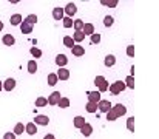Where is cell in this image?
Masks as SVG:
<instances>
[{"label": "cell", "instance_id": "5b68a950", "mask_svg": "<svg viewBox=\"0 0 159 139\" xmlns=\"http://www.w3.org/2000/svg\"><path fill=\"white\" fill-rule=\"evenodd\" d=\"M19 26H20V31H22V34H31V33H33V26H34V25H31V23H28V22L22 20Z\"/></svg>", "mask_w": 159, "mask_h": 139}, {"label": "cell", "instance_id": "f546056e", "mask_svg": "<svg viewBox=\"0 0 159 139\" xmlns=\"http://www.w3.org/2000/svg\"><path fill=\"white\" fill-rule=\"evenodd\" d=\"M23 132H25V125H23L22 122H17L16 127H14V135H16V136H17V135H23Z\"/></svg>", "mask_w": 159, "mask_h": 139}, {"label": "cell", "instance_id": "ab89813d", "mask_svg": "<svg viewBox=\"0 0 159 139\" xmlns=\"http://www.w3.org/2000/svg\"><path fill=\"white\" fill-rule=\"evenodd\" d=\"M117 3H119V0H108L107 6H108V8H116V6H117Z\"/></svg>", "mask_w": 159, "mask_h": 139}, {"label": "cell", "instance_id": "5bb4252c", "mask_svg": "<svg viewBox=\"0 0 159 139\" xmlns=\"http://www.w3.org/2000/svg\"><path fill=\"white\" fill-rule=\"evenodd\" d=\"M101 94H102L101 91H87L88 100H90V102H96V104L101 100Z\"/></svg>", "mask_w": 159, "mask_h": 139}, {"label": "cell", "instance_id": "8fae6325", "mask_svg": "<svg viewBox=\"0 0 159 139\" xmlns=\"http://www.w3.org/2000/svg\"><path fill=\"white\" fill-rule=\"evenodd\" d=\"M98 108H99L102 113H107V111L111 108V102H110V100H105V99H101V100L98 102Z\"/></svg>", "mask_w": 159, "mask_h": 139}, {"label": "cell", "instance_id": "52a82bcc", "mask_svg": "<svg viewBox=\"0 0 159 139\" xmlns=\"http://www.w3.org/2000/svg\"><path fill=\"white\" fill-rule=\"evenodd\" d=\"M14 88H16V79L8 77V79L3 82V90H5V91H12Z\"/></svg>", "mask_w": 159, "mask_h": 139}, {"label": "cell", "instance_id": "8d00e7d4", "mask_svg": "<svg viewBox=\"0 0 159 139\" xmlns=\"http://www.w3.org/2000/svg\"><path fill=\"white\" fill-rule=\"evenodd\" d=\"M90 37H91V44H94V45H98L101 42V34L99 33H93Z\"/></svg>", "mask_w": 159, "mask_h": 139}, {"label": "cell", "instance_id": "9a60e30c", "mask_svg": "<svg viewBox=\"0 0 159 139\" xmlns=\"http://www.w3.org/2000/svg\"><path fill=\"white\" fill-rule=\"evenodd\" d=\"M25 132H26L30 136H34V135L37 133V125H36L34 122H28V124L25 125Z\"/></svg>", "mask_w": 159, "mask_h": 139}, {"label": "cell", "instance_id": "d4e9b609", "mask_svg": "<svg viewBox=\"0 0 159 139\" xmlns=\"http://www.w3.org/2000/svg\"><path fill=\"white\" fill-rule=\"evenodd\" d=\"M57 105H59L60 108H68V107H70V99H68V97H65V96H60V99H59Z\"/></svg>", "mask_w": 159, "mask_h": 139}, {"label": "cell", "instance_id": "6da1fadb", "mask_svg": "<svg viewBox=\"0 0 159 139\" xmlns=\"http://www.w3.org/2000/svg\"><path fill=\"white\" fill-rule=\"evenodd\" d=\"M125 88H127V87H125V82H124V81H116V82H113L111 85H108L110 93H111V94H114V96L120 94Z\"/></svg>", "mask_w": 159, "mask_h": 139}, {"label": "cell", "instance_id": "bcb514c9", "mask_svg": "<svg viewBox=\"0 0 159 139\" xmlns=\"http://www.w3.org/2000/svg\"><path fill=\"white\" fill-rule=\"evenodd\" d=\"M2 30H3V23L0 22V31H2Z\"/></svg>", "mask_w": 159, "mask_h": 139}, {"label": "cell", "instance_id": "d6986e66", "mask_svg": "<svg viewBox=\"0 0 159 139\" xmlns=\"http://www.w3.org/2000/svg\"><path fill=\"white\" fill-rule=\"evenodd\" d=\"M56 63H57V67H65V65L68 63L66 56H65V54H57V56H56Z\"/></svg>", "mask_w": 159, "mask_h": 139}, {"label": "cell", "instance_id": "ffe728a7", "mask_svg": "<svg viewBox=\"0 0 159 139\" xmlns=\"http://www.w3.org/2000/svg\"><path fill=\"white\" fill-rule=\"evenodd\" d=\"M9 22H11V25L12 26H19L20 25V22H22V16L17 12V14H12L11 16V19H9Z\"/></svg>", "mask_w": 159, "mask_h": 139}, {"label": "cell", "instance_id": "f6af8a7d", "mask_svg": "<svg viewBox=\"0 0 159 139\" xmlns=\"http://www.w3.org/2000/svg\"><path fill=\"white\" fill-rule=\"evenodd\" d=\"M2 90H3V82L0 81V91H2Z\"/></svg>", "mask_w": 159, "mask_h": 139}, {"label": "cell", "instance_id": "603a6c76", "mask_svg": "<svg viewBox=\"0 0 159 139\" xmlns=\"http://www.w3.org/2000/svg\"><path fill=\"white\" fill-rule=\"evenodd\" d=\"M124 82H125V87H127V88L134 90V76H131V74H130V76H127Z\"/></svg>", "mask_w": 159, "mask_h": 139}, {"label": "cell", "instance_id": "30bf717a", "mask_svg": "<svg viewBox=\"0 0 159 139\" xmlns=\"http://www.w3.org/2000/svg\"><path fill=\"white\" fill-rule=\"evenodd\" d=\"M79 130H80V133H82L85 138H88V136H91V133H93V125H91V124H88V122H85Z\"/></svg>", "mask_w": 159, "mask_h": 139}, {"label": "cell", "instance_id": "4fadbf2b", "mask_svg": "<svg viewBox=\"0 0 159 139\" xmlns=\"http://www.w3.org/2000/svg\"><path fill=\"white\" fill-rule=\"evenodd\" d=\"M63 16H65V12H63V8H60V6H56V8L53 9V19H54V20L60 22Z\"/></svg>", "mask_w": 159, "mask_h": 139}, {"label": "cell", "instance_id": "3957f363", "mask_svg": "<svg viewBox=\"0 0 159 139\" xmlns=\"http://www.w3.org/2000/svg\"><path fill=\"white\" fill-rule=\"evenodd\" d=\"M59 81H68L70 79V70H66L65 67H59V71L56 73Z\"/></svg>", "mask_w": 159, "mask_h": 139}, {"label": "cell", "instance_id": "60d3db41", "mask_svg": "<svg viewBox=\"0 0 159 139\" xmlns=\"http://www.w3.org/2000/svg\"><path fill=\"white\" fill-rule=\"evenodd\" d=\"M3 139H16V135H14V132H12V133H11V132L5 133V135H3Z\"/></svg>", "mask_w": 159, "mask_h": 139}, {"label": "cell", "instance_id": "ba28073f", "mask_svg": "<svg viewBox=\"0 0 159 139\" xmlns=\"http://www.w3.org/2000/svg\"><path fill=\"white\" fill-rule=\"evenodd\" d=\"M111 108L114 110V113L117 114V118H120V116H124V114L127 113V107H125V105H122V104H116V105H111Z\"/></svg>", "mask_w": 159, "mask_h": 139}, {"label": "cell", "instance_id": "7a4b0ae2", "mask_svg": "<svg viewBox=\"0 0 159 139\" xmlns=\"http://www.w3.org/2000/svg\"><path fill=\"white\" fill-rule=\"evenodd\" d=\"M94 85L98 87V91H101V93L108 91V82H107V79L104 77V76H96V79H94Z\"/></svg>", "mask_w": 159, "mask_h": 139}, {"label": "cell", "instance_id": "8992f818", "mask_svg": "<svg viewBox=\"0 0 159 139\" xmlns=\"http://www.w3.org/2000/svg\"><path fill=\"white\" fill-rule=\"evenodd\" d=\"M70 49H71L73 56H76V57H82V56L85 54V48H84L82 45H76V44H74Z\"/></svg>", "mask_w": 159, "mask_h": 139}, {"label": "cell", "instance_id": "ee69618b", "mask_svg": "<svg viewBox=\"0 0 159 139\" xmlns=\"http://www.w3.org/2000/svg\"><path fill=\"white\" fill-rule=\"evenodd\" d=\"M8 2H9V3H19L20 0H8Z\"/></svg>", "mask_w": 159, "mask_h": 139}, {"label": "cell", "instance_id": "ac0fdd59", "mask_svg": "<svg viewBox=\"0 0 159 139\" xmlns=\"http://www.w3.org/2000/svg\"><path fill=\"white\" fill-rule=\"evenodd\" d=\"M82 33H84L85 36H91V34L94 33V25H93V23H84Z\"/></svg>", "mask_w": 159, "mask_h": 139}, {"label": "cell", "instance_id": "f35d334b", "mask_svg": "<svg viewBox=\"0 0 159 139\" xmlns=\"http://www.w3.org/2000/svg\"><path fill=\"white\" fill-rule=\"evenodd\" d=\"M127 56H128V57H134V46L133 45L127 46Z\"/></svg>", "mask_w": 159, "mask_h": 139}, {"label": "cell", "instance_id": "2e32d148", "mask_svg": "<svg viewBox=\"0 0 159 139\" xmlns=\"http://www.w3.org/2000/svg\"><path fill=\"white\" fill-rule=\"evenodd\" d=\"M104 63H105L107 68H111V67H114V65H116V56H114V54H107Z\"/></svg>", "mask_w": 159, "mask_h": 139}, {"label": "cell", "instance_id": "4316f807", "mask_svg": "<svg viewBox=\"0 0 159 139\" xmlns=\"http://www.w3.org/2000/svg\"><path fill=\"white\" fill-rule=\"evenodd\" d=\"M60 22H63V26H65V28H73V17H70V16H63Z\"/></svg>", "mask_w": 159, "mask_h": 139}, {"label": "cell", "instance_id": "277c9868", "mask_svg": "<svg viewBox=\"0 0 159 139\" xmlns=\"http://www.w3.org/2000/svg\"><path fill=\"white\" fill-rule=\"evenodd\" d=\"M63 12H65V16H70V17H73L76 12H77V8H76V5L73 3V2H70L65 8H63Z\"/></svg>", "mask_w": 159, "mask_h": 139}, {"label": "cell", "instance_id": "b9f144b4", "mask_svg": "<svg viewBox=\"0 0 159 139\" xmlns=\"http://www.w3.org/2000/svg\"><path fill=\"white\" fill-rule=\"evenodd\" d=\"M43 139H56V136H54V135H51V133H48V135H47Z\"/></svg>", "mask_w": 159, "mask_h": 139}, {"label": "cell", "instance_id": "1f68e13d", "mask_svg": "<svg viewBox=\"0 0 159 139\" xmlns=\"http://www.w3.org/2000/svg\"><path fill=\"white\" fill-rule=\"evenodd\" d=\"M116 119H117V114L114 113V110H113V108H110V110L107 111V121L113 122V121H116Z\"/></svg>", "mask_w": 159, "mask_h": 139}, {"label": "cell", "instance_id": "74e56055", "mask_svg": "<svg viewBox=\"0 0 159 139\" xmlns=\"http://www.w3.org/2000/svg\"><path fill=\"white\" fill-rule=\"evenodd\" d=\"M113 23H114V19H113L111 16H105V19H104V25H105L107 28H108V26H111Z\"/></svg>", "mask_w": 159, "mask_h": 139}, {"label": "cell", "instance_id": "7bdbcfd3", "mask_svg": "<svg viewBox=\"0 0 159 139\" xmlns=\"http://www.w3.org/2000/svg\"><path fill=\"white\" fill-rule=\"evenodd\" d=\"M101 2V5H104V6H107V3H108V0H99Z\"/></svg>", "mask_w": 159, "mask_h": 139}, {"label": "cell", "instance_id": "e0dca14e", "mask_svg": "<svg viewBox=\"0 0 159 139\" xmlns=\"http://www.w3.org/2000/svg\"><path fill=\"white\" fill-rule=\"evenodd\" d=\"M2 42H3V45H6V46H12L16 44V39H14L12 34H5L2 37Z\"/></svg>", "mask_w": 159, "mask_h": 139}, {"label": "cell", "instance_id": "d590c367", "mask_svg": "<svg viewBox=\"0 0 159 139\" xmlns=\"http://www.w3.org/2000/svg\"><path fill=\"white\" fill-rule=\"evenodd\" d=\"M84 23H85V22H84L82 19H77V20L73 22V26H74V30H82V28H84Z\"/></svg>", "mask_w": 159, "mask_h": 139}, {"label": "cell", "instance_id": "484cf974", "mask_svg": "<svg viewBox=\"0 0 159 139\" xmlns=\"http://www.w3.org/2000/svg\"><path fill=\"white\" fill-rule=\"evenodd\" d=\"M57 81H59V79H57V74H56V73H50V74H48L47 82H48V85H50V87H54V85L57 84Z\"/></svg>", "mask_w": 159, "mask_h": 139}, {"label": "cell", "instance_id": "7402d4cb", "mask_svg": "<svg viewBox=\"0 0 159 139\" xmlns=\"http://www.w3.org/2000/svg\"><path fill=\"white\" fill-rule=\"evenodd\" d=\"M85 122H87V121H85V118H84V116H76V118L73 119V125H74L76 128H80Z\"/></svg>", "mask_w": 159, "mask_h": 139}, {"label": "cell", "instance_id": "f1b7e54d", "mask_svg": "<svg viewBox=\"0 0 159 139\" xmlns=\"http://www.w3.org/2000/svg\"><path fill=\"white\" fill-rule=\"evenodd\" d=\"M36 71H37V62L36 60H30L28 62V73L30 74H36Z\"/></svg>", "mask_w": 159, "mask_h": 139}, {"label": "cell", "instance_id": "83f0119b", "mask_svg": "<svg viewBox=\"0 0 159 139\" xmlns=\"http://www.w3.org/2000/svg\"><path fill=\"white\" fill-rule=\"evenodd\" d=\"M30 53H31V56H33L34 59H40V57H42V49H39L37 46H31Z\"/></svg>", "mask_w": 159, "mask_h": 139}, {"label": "cell", "instance_id": "cb8c5ba5", "mask_svg": "<svg viewBox=\"0 0 159 139\" xmlns=\"http://www.w3.org/2000/svg\"><path fill=\"white\" fill-rule=\"evenodd\" d=\"M48 105V100H47V97H43V96H39L37 99H36V107L37 108H43V107H47Z\"/></svg>", "mask_w": 159, "mask_h": 139}, {"label": "cell", "instance_id": "44dd1931", "mask_svg": "<svg viewBox=\"0 0 159 139\" xmlns=\"http://www.w3.org/2000/svg\"><path fill=\"white\" fill-rule=\"evenodd\" d=\"M85 39V34L82 33V30H74V34H73V40L74 42H82Z\"/></svg>", "mask_w": 159, "mask_h": 139}, {"label": "cell", "instance_id": "836d02e7", "mask_svg": "<svg viewBox=\"0 0 159 139\" xmlns=\"http://www.w3.org/2000/svg\"><path fill=\"white\" fill-rule=\"evenodd\" d=\"M25 22H28V23L34 25V23H37V16H36V14H30V16H26V17H25Z\"/></svg>", "mask_w": 159, "mask_h": 139}, {"label": "cell", "instance_id": "7c38bea8", "mask_svg": "<svg viewBox=\"0 0 159 139\" xmlns=\"http://www.w3.org/2000/svg\"><path fill=\"white\" fill-rule=\"evenodd\" d=\"M60 91H53L50 96H48V105H57V102H59V99H60Z\"/></svg>", "mask_w": 159, "mask_h": 139}, {"label": "cell", "instance_id": "9c48e42d", "mask_svg": "<svg viewBox=\"0 0 159 139\" xmlns=\"http://www.w3.org/2000/svg\"><path fill=\"white\" fill-rule=\"evenodd\" d=\"M36 125H48L50 124V118L45 116V114H36V119H34Z\"/></svg>", "mask_w": 159, "mask_h": 139}, {"label": "cell", "instance_id": "4dcf8cb0", "mask_svg": "<svg viewBox=\"0 0 159 139\" xmlns=\"http://www.w3.org/2000/svg\"><path fill=\"white\" fill-rule=\"evenodd\" d=\"M85 108H87V111H88V113H96V111H98V104H96V102H90V100H88V104H87V107H85Z\"/></svg>", "mask_w": 159, "mask_h": 139}, {"label": "cell", "instance_id": "d6a6232c", "mask_svg": "<svg viewBox=\"0 0 159 139\" xmlns=\"http://www.w3.org/2000/svg\"><path fill=\"white\" fill-rule=\"evenodd\" d=\"M74 44H76V42L73 40V37H71V36H65V37H63V45L66 46V48H71Z\"/></svg>", "mask_w": 159, "mask_h": 139}, {"label": "cell", "instance_id": "e575fe53", "mask_svg": "<svg viewBox=\"0 0 159 139\" xmlns=\"http://www.w3.org/2000/svg\"><path fill=\"white\" fill-rule=\"evenodd\" d=\"M127 128H128L131 133H134V118H133V116L128 118V121H127Z\"/></svg>", "mask_w": 159, "mask_h": 139}]
</instances>
